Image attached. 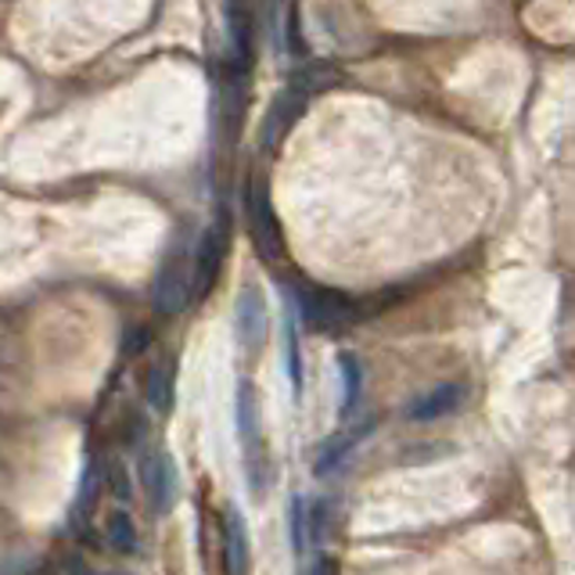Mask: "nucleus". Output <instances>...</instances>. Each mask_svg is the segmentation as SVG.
Listing matches in <instances>:
<instances>
[{
  "instance_id": "nucleus-1",
  "label": "nucleus",
  "mask_w": 575,
  "mask_h": 575,
  "mask_svg": "<svg viewBox=\"0 0 575 575\" xmlns=\"http://www.w3.org/2000/svg\"><path fill=\"white\" fill-rule=\"evenodd\" d=\"M288 292L295 306V316L306 327L313 331H335L356 321V302L339 292V288H327V284H316V281H295L292 288H281Z\"/></svg>"
},
{
  "instance_id": "nucleus-2",
  "label": "nucleus",
  "mask_w": 575,
  "mask_h": 575,
  "mask_svg": "<svg viewBox=\"0 0 575 575\" xmlns=\"http://www.w3.org/2000/svg\"><path fill=\"white\" fill-rule=\"evenodd\" d=\"M238 438L245 450V472H249V493L263 496L270 482V457L263 443V421H260V396L249 377L238 382Z\"/></svg>"
},
{
  "instance_id": "nucleus-3",
  "label": "nucleus",
  "mask_w": 575,
  "mask_h": 575,
  "mask_svg": "<svg viewBox=\"0 0 575 575\" xmlns=\"http://www.w3.org/2000/svg\"><path fill=\"white\" fill-rule=\"evenodd\" d=\"M194 299V249L184 245V238L165 252V260L155 274V288H151V306L159 316H176L191 306Z\"/></svg>"
},
{
  "instance_id": "nucleus-4",
  "label": "nucleus",
  "mask_w": 575,
  "mask_h": 575,
  "mask_svg": "<svg viewBox=\"0 0 575 575\" xmlns=\"http://www.w3.org/2000/svg\"><path fill=\"white\" fill-rule=\"evenodd\" d=\"M241 202H245L249 238H252V249L260 252V260H263L266 266L284 263L288 245H284L281 220H278V213H274V205H270L266 180H255V176H252L249 184H245V194H241Z\"/></svg>"
},
{
  "instance_id": "nucleus-5",
  "label": "nucleus",
  "mask_w": 575,
  "mask_h": 575,
  "mask_svg": "<svg viewBox=\"0 0 575 575\" xmlns=\"http://www.w3.org/2000/svg\"><path fill=\"white\" fill-rule=\"evenodd\" d=\"M226 245H231V220L223 223V216H216L202 231L199 245H194V299H205L216 288L223 274Z\"/></svg>"
},
{
  "instance_id": "nucleus-6",
  "label": "nucleus",
  "mask_w": 575,
  "mask_h": 575,
  "mask_svg": "<svg viewBox=\"0 0 575 575\" xmlns=\"http://www.w3.org/2000/svg\"><path fill=\"white\" fill-rule=\"evenodd\" d=\"M141 486L148 493L151 507L159 514H170L176 507V490H180V475L170 453H148L141 461Z\"/></svg>"
},
{
  "instance_id": "nucleus-7",
  "label": "nucleus",
  "mask_w": 575,
  "mask_h": 575,
  "mask_svg": "<svg viewBox=\"0 0 575 575\" xmlns=\"http://www.w3.org/2000/svg\"><path fill=\"white\" fill-rule=\"evenodd\" d=\"M302 112H306V98L295 94L292 87L281 90V94H278L274 101H270V109H266V115H263V133H260L263 151H270V155H274V151L284 144L288 133H292V127L299 123Z\"/></svg>"
},
{
  "instance_id": "nucleus-8",
  "label": "nucleus",
  "mask_w": 575,
  "mask_h": 575,
  "mask_svg": "<svg viewBox=\"0 0 575 575\" xmlns=\"http://www.w3.org/2000/svg\"><path fill=\"white\" fill-rule=\"evenodd\" d=\"M234 324H238V339L249 353H260L266 342V299L260 288H245L238 295V310H234Z\"/></svg>"
},
{
  "instance_id": "nucleus-9",
  "label": "nucleus",
  "mask_w": 575,
  "mask_h": 575,
  "mask_svg": "<svg viewBox=\"0 0 575 575\" xmlns=\"http://www.w3.org/2000/svg\"><path fill=\"white\" fill-rule=\"evenodd\" d=\"M464 400H467V385L446 382V385L425 392V396H417L411 403V411H406V417H411V421H435V417L457 414L461 406H464Z\"/></svg>"
},
{
  "instance_id": "nucleus-10",
  "label": "nucleus",
  "mask_w": 575,
  "mask_h": 575,
  "mask_svg": "<svg viewBox=\"0 0 575 575\" xmlns=\"http://www.w3.org/2000/svg\"><path fill=\"white\" fill-rule=\"evenodd\" d=\"M249 562H252V551H249L245 518H241L238 511H226L223 514V565H226V575H249Z\"/></svg>"
},
{
  "instance_id": "nucleus-11",
  "label": "nucleus",
  "mask_w": 575,
  "mask_h": 575,
  "mask_svg": "<svg viewBox=\"0 0 575 575\" xmlns=\"http://www.w3.org/2000/svg\"><path fill=\"white\" fill-rule=\"evenodd\" d=\"M144 400L155 414H170L173 411V400H176V382H173V367L170 363H155L148 371V382H144Z\"/></svg>"
},
{
  "instance_id": "nucleus-12",
  "label": "nucleus",
  "mask_w": 575,
  "mask_h": 575,
  "mask_svg": "<svg viewBox=\"0 0 575 575\" xmlns=\"http://www.w3.org/2000/svg\"><path fill=\"white\" fill-rule=\"evenodd\" d=\"M339 80H342V75L331 65L306 62V65H299L292 72V90H295V94H302V98H310V94H316V90H331Z\"/></svg>"
},
{
  "instance_id": "nucleus-13",
  "label": "nucleus",
  "mask_w": 575,
  "mask_h": 575,
  "mask_svg": "<svg viewBox=\"0 0 575 575\" xmlns=\"http://www.w3.org/2000/svg\"><path fill=\"white\" fill-rule=\"evenodd\" d=\"M104 536H109V547L123 557H133L141 551V539H138V528L127 518L123 511H115L109 522H104Z\"/></svg>"
},
{
  "instance_id": "nucleus-14",
  "label": "nucleus",
  "mask_w": 575,
  "mask_h": 575,
  "mask_svg": "<svg viewBox=\"0 0 575 575\" xmlns=\"http://www.w3.org/2000/svg\"><path fill=\"white\" fill-rule=\"evenodd\" d=\"M284 367H288V377H292V389L299 396L302 392V345H299V316H295V310L284 316Z\"/></svg>"
},
{
  "instance_id": "nucleus-15",
  "label": "nucleus",
  "mask_w": 575,
  "mask_h": 575,
  "mask_svg": "<svg viewBox=\"0 0 575 575\" xmlns=\"http://www.w3.org/2000/svg\"><path fill=\"white\" fill-rule=\"evenodd\" d=\"M339 371H342V385H345L342 411L350 414L353 406H356V400H360V389H363V363H360V356L353 350H342L339 353Z\"/></svg>"
},
{
  "instance_id": "nucleus-16",
  "label": "nucleus",
  "mask_w": 575,
  "mask_h": 575,
  "mask_svg": "<svg viewBox=\"0 0 575 575\" xmlns=\"http://www.w3.org/2000/svg\"><path fill=\"white\" fill-rule=\"evenodd\" d=\"M367 428H371V421H363V425L353 428L350 435H335V438H331V443L321 450V461H316V475H327L331 467H335V464L345 457V453L353 450V443H360V438L367 435Z\"/></svg>"
},
{
  "instance_id": "nucleus-17",
  "label": "nucleus",
  "mask_w": 575,
  "mask_h": 575,
  "mask_svg": "<svg viewBox=\"0 0 575 575\" xmlns=\"http://www.w3.org/2000/svg\"><path fill=\"white\" fill-rule=\"evenodd\" d=\"M231 40H234V54H238V72L245 75L252 65V22L245 11L231 8Z\"/></svg>"
},
{
  "instance_id": "nucleus-18",
  "label": "nucleus",
  "mask_w": 575,
  "mask_h": 575,
  "mask_svg": "<svg viewBox=\"0 0 575 575\" xmlns=\"http://www.w3.org/2000/svg\"><path fill=\"white\" fill-rule=\"evenodd\" d=\"M292 551L299 557L310 551V504L302 496L292 501Z\"/></svg>"
},
{
  "instance_id": "nucleus-19",
  "label": "nucleus",
  "mask_w": 575,
  "mask_h": 575,
  "mask_svg": "<svg viewBox=\"0 0 575 575\" xmlns=\"http://www.w3.org/2000/svg\"><path fill=\"white\" fill-rule=\"evenodd\" d=\"M94 493H98V464L90 461V464H87V475H83V482H80V507H90V504H94Z\"/></svg>"
},
{
  "instance_id": "nucleus-20",
  "label": "nucleus",
  "mask_w": 575,
  "mask_h": 575,
  "mask_svg": "<svg viewBox=\"0 0 575 575\" xmlns=\"http://www.w3.org/2000/svg\"><path fill=\"white\" fill-rule=\"evenodd\" d=\"M335 572H339V565L331 562V557H324V554H321V557H316V562L310 565V572H306V575H335Z\"/></svg>"
},
{
  "instance_id": "nucleus-21",
  "label": "nucleus",
  "mask_w": 575,
  "mask_h": 575,
  "mask_svg": "<svg viewBox=\"0 0 575 575\" xmlns=\"http://www.w3.org/2000/svg\"><path fill=\"white\" fill-rule=\"evenodd\" d=\"M80 575H127V572H87V568H83Z\"/></svg>"
}]
</instances>
